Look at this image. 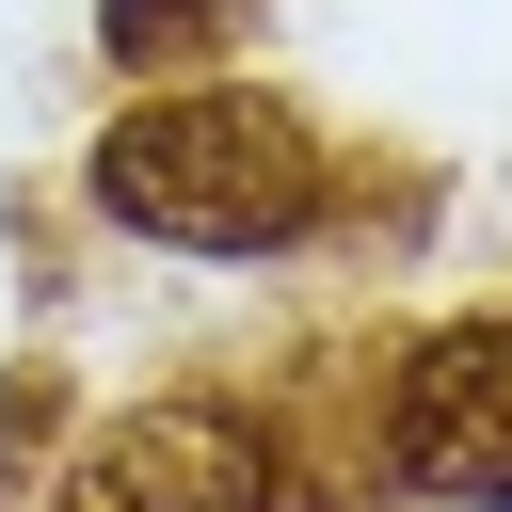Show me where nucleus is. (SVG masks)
Returning a JSON list of instances; mask_svg holds the SVG:
<instances>
[{
	"instance_id": "obj_2",
	"label": "nucleus",
	"mask_w": 512,
	"mask_h": 512,
	"mask_svg": "<svg viewBox=\"0 0 512 512\" xmlns=\"http://www.w3.org/2000/svg\"><path fill=\"white\" fill-rule=\"evenodd\" d=\"M384 464L416 496H464V512H512V320H448L400 400H384Z\"/></svg>"
},
{
	"instance_id": "obj_1",
	"label": "nucleus",
	"mask_w": 512,
	"mask_h": 512,
	"mask_svg": "<svg viewBox=\"0 0 512 512\" xmlns=\"http://www.w3.org/2000/svg\"><path fill=\"white\" fill-rule=\"evenodd\" d=\"M96 208L176 256H272L320 224V128L272 96H144L96 144Z\"/></svg>"
},
{
	"instance_id": "obj_3",
	"label": "nucleus",
	"mask_w": 512,
	"mask_h": 512,
	"mask_svg": "<svg viewBox=\"0 0 512 512\" xmlns=\"http://www.w3.org/2000/svg\"><path fill=\"white\" fill-rule=\"evenodd\" d=\"M64 512H288V464L240 400H144L128 432H96Z\"/></svg>"
},
{
	"instance_id": "obj_4",
	"label": "nucleus",
	"mask_w": 512,
	"mask_h": 512,
	"mask_svg": "<svg viewBox=\"0 0 512 512\" xmlns=\"http://www.w3.org/2000/svg\"><path fill=\"white\" fill-rule=\"evenodd\" d=\"M208 16H224V0H112V48H128V64H160V48H192Z\"/></svg>"
}]
</instances>
